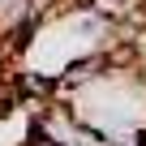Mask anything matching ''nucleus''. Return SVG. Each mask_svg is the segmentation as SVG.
<instances>
[{
    "label": "nucleus",
    "instance_id": "nucleus-1",
    "mask_svg": "<svg viewBox=\"0 0 146 146\" xmlns=\"http://www.w3.org/2000/svg\"><path fill=\"white\" fill-rule=\"evenodd\" d=\"M26 142H30V146H47V142H35V137H26Z\"/></svg>",
    "mask_w": 146,
    "mask_h": 146
},
{
    "label": "nucleus",
    "instance_id": "nucleus-2",
    "mask_svg": "<svg viewBox=\"0 0 146 146\" xmlns=\"http://www.w3.org/2000/svg\"><path fill=\"white\" fill-rule=\"evenodd\" d=\"M142 9H146V5H142Z\"/></svg>",
    "mask_w": 146,
    "mask_h": 146
}]
</instances>
